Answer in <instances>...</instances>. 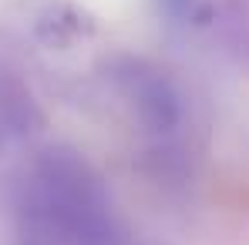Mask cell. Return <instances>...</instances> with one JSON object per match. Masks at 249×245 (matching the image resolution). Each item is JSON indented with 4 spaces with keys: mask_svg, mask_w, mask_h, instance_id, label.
<instances>
[{
    "mask_svg": "<svg viewBox=\"0 0 249 245\" xmlns=\"http://www.w3.org/2000/svg\"><path fill=\"white\" fill-rule=\"evenodd\" d=\"M199 7H202V0H155V10L168 24H192Z\"/></svg>",
    "mask_w": 249,
    "mask_h": 245,
    "instance_id": "obj_6",
    "label": "cell"
},
{
    "mask_svg": "<svg viewBox=\"0 0 249 245\" xmlns=\"http://www.w3.org/2000/svg\"><path fill=\"white\" fill-rule=\"evenodd\" d=\"M31 34L47 47H71L98 31L94 17L71 0H24Z\"/></svg>",
    "mask_w": 249,
    "mask_h": 245,
    "instance_id": "obj_3",
    "label": "cell"
},
{
    "mask_svg": "<svg viewBox=\"0 0 249 245\" xmlns=\"http://www.w3.org/2000/svg\"><path fill=\"white\" fill-rule=\"evenodd\" d=\"M105 81L122 98L135 124L152 134V138H172L182 121H185V98L178 84L172 81L165 67L131 57V54H115L105 61Z\"/></svg>",
    "mask_w": 249,
    "mask_h": 245,
    "instance_id": "obj_2",
    "label": "cell"
},
{
    "mask_svg": "<svg viewBox=\"0 0 249 245\" xmlns=\"http://www.w3.org/2000/svg\"><path fill=\"white\" fill-rule=\"evenodd\" d=\"M14 245H145L122 222L101 171L68 145L34 151L10 185Z\"/></svg>",
    "mask_w": 249,
    "mask_h": 245,
    "instance_id": "obj_1",
    "label": "cell"
},
{
    "mask_svg": "<svg viewBox=\"0 0 249 245\" xmlns=\"http://www.w3.org/2000/svg\"><path fill=\"white\" fill-rule=\"evenodd\" d=\"M215 31L226 44V50L249 67V0H215Z\"/></svg>",
    "mask_w": 249,
    "mask_h": 245,
    "instance_id": "obj_5",
    "label": "cell"
},
{
    "mask_svg": "<svg viewBox=\"0 0 249 245\" xmlns=\"http://www.w3.org/2000/svg\"><path fill=\"white\" fill-rule=\"evenodd\" d=\"M0 121L7 124L14 134H20V138L37 134L47 124L41 104H37L27 78H24V71L3 50H0Z\"/></svg>",
    "mask_w": 249,
    "mask_h": 245,
    "instance_id": "obj_4",
    "label": "cell"
}]
</instances>
